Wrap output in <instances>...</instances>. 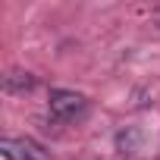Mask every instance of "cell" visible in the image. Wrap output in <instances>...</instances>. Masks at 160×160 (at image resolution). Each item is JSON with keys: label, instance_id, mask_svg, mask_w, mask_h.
<instances>
[{"label": "cell", "instance_id": "cell-1", "mask_svg": "<svg viewBox=\"0 0 160 160\" xmlns=\"http://www.w3.org/2000/svg\"><path fill=\"white\" fill-rule=\"evenodd\" d=\"M88 116V98L78 91H66V88H53L50 91V119L60 126H72L82 122Z\"/></svg>", "mask_w": 160, "mask_h": 160}, {"label": "cell", "instance_id": "cell-2", "mask_svg": "<svg viewBox=\"0 0 160 160\" xmlns=\"http://www.w3.org/2000/svg\"><path fill=\"white\" fill-rule=\"evenodd\" d=\"M0 154L7 160H50V154L35 141V138H3Z\"/></svg>", "mask_w": 160, "mask_h": 160}, {"label": "cell", "instance_id": "cell-3", "mask_svg": "<svg viewBox=\"0 0 160 160\" xmlns=\"http://www.w3.org/2000/svg\"><path fill=\"white\" fill-rule=\"evenodd\" d=\"M3 88H7V94H25L35 88V78L28 72H10V75H3Z\"/></svg>", "mask_w": 160, "mask_h": 160}]
</instances>
